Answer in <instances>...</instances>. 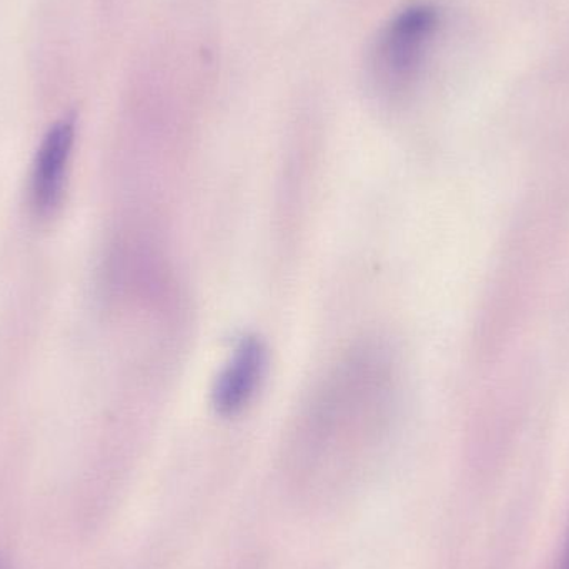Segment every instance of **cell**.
<instances>
[{
	"mask_svg": "<svg viewBox=\"0 0 569 569\" xmlns=\"http://www.w3.org/2000/svg\"><path fill=\"white\" fill-rule=\"evenodd\" d=\"M440 27L433 6H413L400 13L378 39L371 76L380 92L397 97L417 80Z\"/></svg>",
	"mask_w": 569,
	"mask_h": 569,
	"instance_id": "6da1fadb",
	"label": "cell"
},
{
	"mask_svg": "<svg viewBox=\"0 0 569 569\" xmlns=\"http://www.w3.org/2000/svg\"><path fill=\"white\" fill-rule=\"evenodd\" d=\"M73 137L76 120L66 117L47 132L37 152L30 180V202L39 216L52 213L62 200Z\"/></svg>",
	"mask_w": 569,
	"mask_h": 569,
	"instance_id": "7a4b0ae2",
	"label": "cell"
},
{
	"mask_svg": "<svg viewBox=\"0 0 569 569\" xmlns=\"http://www.w3.org/2000/svg\"><path fill=\"white\" fill-rule=\"evenodd\" d=\"M267 351L262 341L247 338L220 373L213 390V403L223 415H236L252 400L266 373Z\"/></svg>",
	"mask_w": 569,
	"mask_h": 569,
	"instance_id": "3957f363",
	"label": "cell"
},
{
	"mask_svg": "<svg viewBox=\"0 0 569 569\" xmlns=\"http://www.w3.org/2000/svg\"><path fill=\"white\" fill-rule=\"evenodd\" d=\"M563 569H569V541L567 547V553H565L563 558Z\"/></svg>",
	"mask_w": 569,
	"mask_h": 569,
	"instance_id": "277c9868",
	"label": "cell"
},
{
	"mask_svg": "<svg viewBox=\"0 0 569 569\" xmlns=\"http://www.w3.org/2000/svg\"><path fill=\"white\" fill-rule=\"evenodd\" d=\"M0 569H10L9 565L6 563V560H3V558H0Z\"/></svg>",
	"mask_w": 569,
	"mask_h": 569,
	"instance_id": "5b68a950",
	"label": "cell"
}]
</instances>
